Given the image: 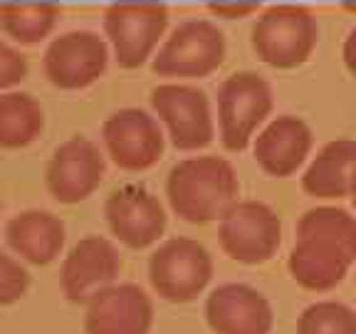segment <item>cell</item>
<instances>
[{"instance_id": "cell-9", "label": "cell", "mask_w": 356, "mask_h": 334, "mask_svg": "<svg viewBox=\"0 0 356 334\" xmlns=\"http://www.w3.org/2000/svg\"><path fill=\"white\" fill-rule=\"evenodd\" d=\"M106 156L122 171H146L156 166L166 149V136L154 114L139 106L111 111L102 124Z\"/></svg>"}, {"instance_id": "cell-29", "label": "cell", "mask_w": 356, "mask_h": 334, "mask_svg": "<svg viewBox=\"0 0 356 334\" xmlns=\"http://www.w3.org/2000/svg\"><path fill=\"white\" fill-rule=\"evenodd\" d=\"M349 198H351V206H354V211H356V184H354V189H351Z\"/></svg>"}, {"instance_id": "cell-20", "label": "cell", "mask_w": 356, "mask_h": 334, "mask_svg": "<svg viewBox=\"0 0 356 334\" xmlns=\"http://www.w3.org/2000/svg\"><path fill=\"white\" fill-rule=\"evenodd\" d=\"M62 8L55 0H3L0 30L22 45H35L55 30Z\"/></svg>"}, {"instance_id": "cell-14", "label": "cell", "mask_w": 356, "mask_h": 334, "mask_svg": "<svg viewBox=\"0 0 356 334\" xmlns=\"http://www.w3.org/2000/svg\"><path fill=\"white\" fill-rule=\"evenodd\" d=\"M154 300L141 285L114 283L84 305V334H149Z\"/></svg>"}, {"instance_id": "cell-17", "label": "cell", "mask_w": 356, "mask_h": 334, "mask_svg": "<svg viewBox=\"0 0 356 334\" xmlns=\"http://www.w3.org/2000/svg\"><path fill=\"white\" fill-rule=\"evenodd\" d=\"M351 265V257L339 245L317 235H297L287 257L289 278L309 292H329L341 285Z\"/></svg>"}, {"instance_id": "cell-6", "label": "cell", "mask_w": 356, "mask_h": 334, "mask_svg": "<svg viewBox=\"0 0 356 334\" xmlns=\"http://www.w3.org/2000/svg\"><path fill=\"white\" fill-rule=\"evenodd\" d=\"M218 243L235 262H270L282 245V218L265 200L238 198L218 221Z\"/></svg>"}, {"instance_id": "cell-15", "label": "cell", "mask_w": 356, "mask_h": 334, "mask_svg": "<svg viewBox=\"0 0 356 334\" xmlns=\"http://www.w3.org/2000/svg\"><path fill=\"white\" fill-rule=\"evenodd\" d=\"M203 315L213 334H270L275 327L270 300L245 283H222L213 287Z\"/></svg>"}, {"instance_id": "cell-28", "label": "cell", "mask_w": 356, "mask_h": 334, "mask_svg": "<svg viewBox=\"0 0 356 334\" xmlns=\"http://www.w3.org/2000/svg\"><path fill=\"white\" fill-rule=\"evenodd\" d=\"M341 8H344L346 13H351V15H356V0H344Z\"/></svg>"}, {"instance_id": "cell-11", "label": "cell", "mask_w": 356, "mask_h": 334, "mask_svg": "<svg viewBox=\"0 0 356 334\" xmlns=\"http://www.w3.org/2000/svg\"><path fill=\"white\" fill-rule=\"evenodd\" d=\"M104 221L119 243L131 250H144L161 240L168 216L154 191L141 184H127L106 196Z\"/></svg>"}, {"instance_id": "cell-7", "label": "cell", "mask_w": 356, "mask_h": 334, "mask_svg": "<svg viewBox=\"0 0 356 334\" xmlns=\"http://www.w3.org/2000/svg\"><path fill=\"white\" fill-rule=\"evenodd\" d=\"M225 60L222 30L211 20H186L171 30L154 55L151 70L159 77H208Z\"/></svg>"}, {"instance_id": "cell-3", "label": "cell", "mask_w": 356, "mask_h": 334, "mask_svg": "<svg viewBox=\"0 0 356 334\" xmlns=\"http://www.w3.org/2000/svg\"><path fill=\"white\" fill-rule=\"evenodd\" d=\"M146 273L161 300L184 305L206 292L216 273V262L203 243L188 235H173L154 248Z\"/></svg>"}, {"instance_id": "cell-18", "label": "cell", "mask_w": 356, "mask_h": 334, "mask_svg": "<svg viewBox=\"0 0 356 334\" xmlns=\"http://www.w3.org/2000/svg\"><path fill=\"white\" fill-rule=\"evenodd\" d=\"M67 228L60 216L44 208H25L8 218L6 243L33 265H50L65 248Z\"/></svg>"}, {"instance_id": "cell-1", "label": "cell", "mask_w": 356, "mask_h": 334, "mask_svg": "<svg viewBox=\"0 0 356 334\" xmlns=\"http://www.w3.org/2000/svg\"><path fill=\"white\" fill-rule=\"evenodd\" d=\"M240 196L235 166L216 154L188 156L171 166L166 176V198L181 221L193 225L220 221Z\"/></svg>"}, {"instance_id": "cell-26", "label": "cell", "mask_w": 356, "mask_h": 334, "mask_svg": "<svg viewBox=\"0 0 356 334\" xmlns=\"http://www.w3.org/2000/svg\"><path fill=\"white\" fill-rule=\"evenodd\" d=\"M262 8L260 0H208L206 10L213 17H222V20H240V17L255 15Z\"/></svg>"}, {"instance_id": "cell-2", "label": "cell", "mask_w": 356, "mask_h": 334, "mask_svg": "<svg viewBox=\"0 0 356 334\" xmlns=\"http://www.w3.org/2000/svg\"><path fill=\"white\" fill-rule=\"evenodd\" d=\"M250 42L260 62L275 70H295L317 50V17L312 15L309 8L297 3H275L255 20Z\"/></svg>"}, {"instance_id": "cell-10", "label": "cell", "mask_w": 356, "mask_h": 334, "mask_svg": "<svg viewBox=\"0 0 356 334\" xmlns=\"http://www.w3.org/2000/svg\"><path fill=\"white\" fill-rule=\"evenodd\" d=\"M106 173V159L99 144L89 136H70L52 151L47 168H44V184L57 203L72 206L89 198L99 189Z\"/></svg>"}, {"instance_id": "cell-19", "label": "cell", "mask_w": 356, "mask_h": 334, "mask_svg": "<svg viewBox=\"0 0 356 334\" xmlns=\"http://www.w3.org/2000/svg\"><path fill=\"white\" fill-rule=\"evenodd\" d=\"M356 184V139L327 141L302 173V189L319 200H339Z\"/></svg>"}, {"instance_id": "cell-16", "label": "cell", "mask_w": 356, "mask_h": 334, "mask_svg": "<svg viewBox=\"0 0 356 334\" xmlns=\"http://www.w3.org/2000/svg\"><path fill=\"white\" fill-rule=\"evenodd\" d=\"M314 146V134L305 119L280 114L257 132L252 141L255 164L273 178L295 176L307 164Z\"/></svg>"}, {"instance_id": "cell-25", "label": "cell", "mask_w": 356, "mask_h": 334, "mask_svg": "<svg viewBox=\"0 0 356 334\" xmlns=\"http://www.w3.org/2000/svg\"><path fill=\"white\" fill-rule=\"evenodd\" d=\"M28 77V60L20 50L0 42V95L10 92L15 84Z\"/></svg>"}, {"instance_id": "cell-24", "label": "cell", "mask_w": 356, "mask_h": 334, "mask_svg": "<svg viewBox=\"0 0 356 334\" xmlns=\"http://www.w3.org/2000/svg\"><path fill=\"white\" fill-rule=\"evenodd\" d=\"M30 287V273L20 257L0 248V307L22 300Z\"/></svg>"}, {"instance_id": "cell-30", "label": "cell", "mask_w": 356, "mask_h": 334, "mask_svg": "<svg viewBox=\"0 0 356 334\" xmlns=\"http://www.w3.org/2000/svg\"><path fill=\"white\" fill-rule=\"evenodd\" d=\"M0 206H3V203H0Z\"/></svg>"}, {"instance_id": "cell-27", "label": "cell", "mask_w": 356, "mask_h": 334, "mask_svg": "<svg viewBox=\"0 0 356 334\" xmlns=\"http://www.w3.org/2000/svg\"><path fill=\"white\" fill-rule=\"evenodd\" d=\"M341 60H344L346 70L356 77V28H351L346 35L344 47H341Z\"/></svg>"}, {"instance_id": "cell-23", "label": "cell", "mask_w": 356, "mask_h": 334, "mask_svg": "<svg viewBox=\"0 0 356 334\" xmlns=\"http://www.w3.org/2000/svg\"><path fill=\"white\" fill-rule=\"evenodd\" d=\"M297 334H356V310L339 300L312 302L297 317Z\"/></svg>"}, {"instance_id": "cell-5", "label": "cell", "mask_w": 356, "mask_h": 334, "mask_svg": "<svg viewBox=\"0 0 356 334\" xmlns=\"http://www.w3.org/2000/svg\"><path fill=\"white\" fill-rule=\"evenodd\" d=\"M168 6L161 0H117L104 10V35L124 70L144 65L163 40Z\"/></svg>"}, {"instance_id": "cell-22", "label": "cell", "mask_w": 356, "mask_h": 334, "mask_svg": "<svg viewBox=\"0 0 356 334\" xmlns=\"http://www.w3.org/2000/svg\"><path fill=\"white\" fill-rule=\"evenodd\" d=\"M295 235H317L337 243L356 262V216L339 206H314L297 221Z\"/></svg>"}, {"instance_id": "cell-8", "label": "cell", "mask_w": 356, "mask_h": 334, "mask_svg": "<svg viewBox=\"0 0 356 334\" xmlns=\"http://www.w3.org/2000/svg\"><path fill=\"white\" fill-rule=\"evenodd\" d=\"M149 102L178 151L206 149L216 136L211 102L203 89L193 84L166 82L151 89Z\"/></svg>"}, {"instance_id": "cell-4", "label": "cell", "mask_w": 356, "mask_h": 334, "mask_svg": "<svg viewBox=\"0 0 356 334\" xmlns=\"http://www.w3.org/2000/svg\"><path fill=\"white\" fill-rule=\"evenodd\" d=\"M275 109L273 87L257 72L243 70L218 87V132L222 146L240 154L255 141V134Z\"/></svg>"}, {"instance_id": "cell-21", "label": "cell", "mask_w": 356, "mask_h": 334, "mask_svg": "<svg viewBox=\"0 0 356 334\" xmlns=\"http://www.w3.org/2000/svg\"><path fill=\"white\" fill-rule=\"evenodd\" d=\"M42 129V104L30 92L10 89L0 95V146L3 149H22L33 144Z\"/></svg>"}, {"instance_id": "cell-12", "label": "cell", "mask_w": 356, "mask_h": 334, "mask_svg": "<svg viewBox=\"0 0 356 334\" xmlns=\"http://www.w3.org/2000/svg\"><path fill=\"white\" fill-rule=\"evenodd\" d=\"M109 65V45L92 30H70L55 38L42 57L44 77L57 89H84L95 84Z\"/></svg>"}, {"instance_id": "cell-13", "label": "cell", "mask_w": 356, "mask_h": 334, "mask_svg": "<svg viewBox=\"0 0 356 334\" xmlns=\"http://www.w3.org/2000/svg\"><path fill=\"white\" fill-rule=\"evenodd\" d=\"M122 253L104 235H84L67 250L60 265L62 295L72 305H87L99 289L117 283Z\"/></svg>"}]
</instances>
